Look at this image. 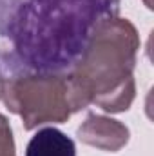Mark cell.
<instances>
[{
  "instance_id": "8992f818",
  "label": "cell",
  "mask_w": 154,
  "mask_h": 156,
  "mask_svg": "<svg viewBox=\"0 0 154 156\" xmlns=\"http://www.w3.org/2000/svg\"><path fill=\"white\" fill-rule=\"evenodd\" d=\"M0 156H16L11 123L2 113H0Z\"/></svg>"
},
{
  "instance_id": "52a82bcc",
  "label": "cell",
  "mask_w": 154,
  "mask_h": 156,
  "mask_svg": "<svg viewBox=\"0 0 154 156\" xmlns=\"http://www.w3.org/2000/svg\"><path fill=\"white\" fill-rule=\"evenodd\" d=\"M2 85H4V76H2V73H0V96H2Z\"/></svg>"
},
{
  "instance_id": "6da1fadb",
  "label": "cell",
  "mask_w": 154,
  "mask_h": 156,
  "mask_svg": "<svg viewBox=\"0 0 154 156\" xmlns=\"http://www.w3.org/2000/svg\"><path fill=\"white\" fill-rule=\"evenodd\" d=\"M120 5L109 0H0V73H71L93 29Z\"/></svg>"
},
{
  "instance_id": "ba28073f",
  "label": "cell",
  "mask_w": 154,
  "mask_h": 156,
  "mask_svg": "<svg viewBox=\"0 0 154 156\" xmlns=\"http://www.w3.org/2000/svg\"><path fill=\"white\" fill-rule=\"evenodd\" d=\"M111 4H114V5H120V0H109Z\"/></svg>"
},
{
  "instance_id": "277c9868",
  "label": "cell",
  "mask_w": 154,
  "mask_h": 156,
  "mask_svg": "<svg viewBox=\"0 0 154 156\" xmlns=\"http://www.w3.org/2000/svg\"><path fill=\"white\" fill-rule=\"evenodd\" d=\"M76 136L85 145L96 147L105 153H118L129 144L131 131L120 120L89 113L76 129Z\"/></svg>"
},
{
  "instance_id": "3957f363",
  "label": "cell",
  "mask_w": 154,
  "mask_h": 156,
  "mask_svg": "<svg viewBox=\"0 0 154 156\" xmlns=\"http://www.w3.org/2000/svg\"><path fill=\"white\" fill-rule=\"evenodd\" d=\"M0 98L13 115L22 118L26 131L47 123H65L75 113L89 105L71 73L4 78Z\"/></svg>"
},
{
  "instance_id": "7a4b0ae2",
  "label": "cell",
  "mask_w": 154,
  "mask_h": 156,
  "mask_svg": "<svg viewBox=\"0 0 154 156\" xmlns=\"http://www.w3.org/2000/svg\"><path fill=\"white\" fill-rule=\"evenodd\" d=\"M138 49V29L127 18L109 16L93 29L80 60L71 69L89 105L94 104L111 115L131 109L136 98Z\"/></svg>"
},
{
  "instance_id": "5b68a950",
  "label": "cell",
  "mask_w": 154,
  "mask_h": 156,
  "mask_svg": "<svg viewBox=\"0 0 154 156\" xmlns=\"http://www.w3.org/2000/svg\"><path fill=\"white\" fill-rule=\"evenodd\" d=\"M26 156H76V145L65 133L44 127L31 136Z\"/></svg>"
}]
</instances>
